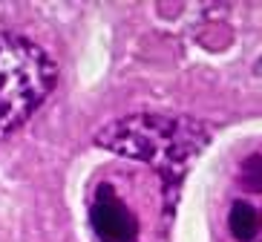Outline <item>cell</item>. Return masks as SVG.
<instances>
[{"instance_id":"1","label":"cell","mask_w":262,"mask_h":242,"mask_svg":"<svg viewBox=\"0 0 262 242\" xmlns=\"http://www.w3.org/2000/svg\"><path fill=\"white\" fill-rule=\"evenodd\" d=\"M58 86L55 58L24 32L0 29V141L15 136Z\"/></svg>"}]
</instances>
